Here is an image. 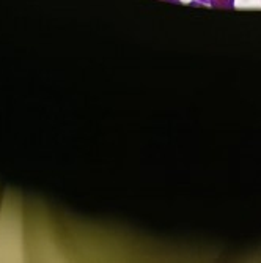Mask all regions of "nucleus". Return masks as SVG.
I'll use <instances>...</instances> for the list:
<instances>
[{"label": "nucleus", "mask_w": 261, "mask_h": 263, "mask_svg": "<svg viewBox=\"0 0 261 263\" xmlns=\"http://www.w3.org/2000/svg\"><path fill=\"white\" fill-rule=\"evenodd\" d=\"M203 5H211L212 8L219 10H233L234 8V0H197Z\"/></svg>", "instance_id": "obj_1"}, {"label": "nucleus", "mask_w": 261, "mask_h": 263, "mask_svg": "<svg viewBox=\"0 0 261 263\" xmlns=\"http://www.w3.org/2000/svg\"><path fill=\"white\" fill-rule=\"evenodd\" d=\"M169 2H173V4H179V0H169Z\"/></svg>", "instance_id": "obj_2"}]
</instances>
